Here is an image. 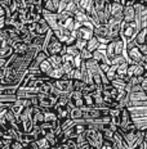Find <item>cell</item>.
<instances>
[{"label": "cell", "instance_id": "6da1fadb", "mask_svg": "<svg viewBox=\"0 0 147 149\" xmlns=\"http://www.w3.org/2000/svg\"><path fill=\"white\" fill-rule=\"evenodd\" d=\"M43 50L48 54V57H51V55H63V54H66V45L59 41L58 37L51 30L45 35V41H44Z\"/></svg>", "mask_w": 147, "mask_h": 149}, {"label": "cell", "instance_id": "7a4b0ae2", "mask_svg": "<svg viewBox=\"0 0 147 149\" xmlns=\"http://www.w3.org/2000/svg\"><path fill=\"white\" fill-rule=\"evenodd\" d=\"M106 55H107L108 61H112L115 57H117V55H124L125 53V44L124 41L121 40V37L119 36L116 39H112L110 41L106 44Z\"/></svg>", "mask_w": 147, "mask_h": 149}, {"label": "cell", "instance_id": "3957f363", "mask_svg": "<svg viewBox=\"0 0 147 149\" xmlns=\"http://www.w3.org/2000/svg\"><path fill=\"white\" fill-rule=\"evenodd\" d=\"M138 32H139V29H138V26H137L136 22H130V23L121 22L120 37L124 41V44H128V42L133 41Z\"/></svg>", "mask_w": 147, "mask_h": 149}, {"label": "cell", "instance_id": "277c9868", "mask_svg": "<svg viewBox=\"0 0 147 149\" xmlns=\"http://www.w3.org/2000/svg\"><path fill=\"white\" fill-rule=\"evenodd\" d=\"M84 136H85L87 141L90 145L92 149H102L103 148V135L99 130L96 129H87L84 131Z\"/></svg>", "mask_w": 147, "mask_h": 149}, {"label": "cell", "instance_id": "5b68a950", "mask_svg": "<svg viewBox=\"0 0 147 149\" xmlns=\"http://www.w3.org/2000/svg\"><path fill=\"white\" fill-rule=\"evenodd\" d=\"M136 10V19L134 22L137 23L139 30L147 29V4L145 3H136L133 5Z\"/></svg>", "mask_w": 147, "mask_h": 149}, {"label": "cell", "instance_id": "8992f818", "mask_svg": "<svg viewBox=\"0 0 147 149\" xmlns=\"http://www.w3.org/2000/svg\"><path fill=\"white\" fill-rule=\"evenodd\" d=\"M93 26L92 23H87V24H76V29L74 31V36L77 40H83V41H88L93 37Z\"/></svg>", "mask_w": 147, "mask_h": 149}, {"label": "cell", "instance_id": "52a82bcc", "mask_svg": "<svg viewBox=\"0 0 147 149\" xmlns=\"http://www.w3.org/2000/svg\"><path fill=\"white\" fill-rule=\"evenodd\" d=\"M93 36H96L102 45H106L111 40L110 35H108L107 24H98V26H94V29H93Z\"/></svg>", "mask_w": 147, "mask_h": 149}, {"label": "cell", "instance_id": "ba28073f", "mask_svg": "<svg viewBox=\"0 0 147 149\" xmlns=\"http://www.w3.org/2000/svg\"><path fill=\"white\" fill-rule=\"evenodd\" d=\"M67 99H68V107L71 108H83L84 107V97L81 91H76L72 90L71 93L67 94Z\"/></svg>", "mask_w": 147, "mask_h": 149}, {"label": "cell", "instance_id": "9c48e42d", "mask_svg": "<svg viewBox=\"0 0 147 149\" xmlns=\"http://www.w3.org/2000/svg\"><path fill=\"white\" fill-rule=\"evenodd\" d=\"M125 57H127L128 59V63H136V64H142L143 62V58H145V55L142 54V53L139 52L138 46H133V48L128 49L127 52H125Z\"/></svg>", "mask_w": 147, "mask_h": 149}, {"label": "cell", "instance_id": "30bf717a", "mask_svg": "<svg viewBox=\"0 0 147 149\" xmlns=\"http://www.w3.org/2000/svg\"><path fill=\"white\" fill-rule=\"evenodd\" d=\"M53 86L58 90L61 94H68L74 90L72 88V80H66V79H59V80H53L52 81Z\"/></svg>", "mask_w": 147, "mask_h": 149}, {"label": "cell", "instance_id": "8fae6325", "mask_svg": "<svg viewBox=\"0 0 147 149\" xmlns=\"http://www.w3.org/2000/svg\"><path fill=\"white\" fill-rule=\"evenodd\" d=\"M51 31V27H49L48 22L44 19V18H40L37 22L34 23V27H32V31H31V33L35 36H45L46 33Z\"/></svg>", "mask_w": 147, "mask_h": 149}, {"label": "cell", "instance_id": "7c38bea8", "mask_svg": "<svg viewBox=\"0 0 147 149\" xmlns=\"http://www.w3.org/2000/svg\"><path fill=\"white\" fill-rule=\"evenodd\" d=\"M108 29V35H110V39H116V37L120 36V30H121V22L120 21H116L114 18H110L108 22L106 23Z\"/></svg>", "mask_w": 147, "mask_h": 149}, {"label": "cell", "instance_id": "4fadbf2b", "mask_svg": "<svg viewBox=\"0 0 147 149\" xmlns=\"http://www.w3.org/2000/svg\"><path fill=\"white\" fill-rule=\"evenodd\" d=\"M62 71H63V73L66 74L68 72H71V71L75 68V57L70 54H63L62 55Z\"/></svg>", "mask_w": 147, "mask_h": 149}, {"label": "cell", "instance_id": "5bb4252c", "mask_svg": "<svg viewBox=\"0 0 147 149\" xmlns=\"http://www.w3.org/2000/svg\"><path fill=\"white\" fill-rule=\"evenodd\" d=\"M124 5L121 3H111V18L123 22Z\"/></svg>", "mask_w": 147, "mask_h": 149}, {"label": "cell", "instance_id": "9a60e30c", "mask_svg": "<svg viewBox=\"0 0 147 149\" xmlns=\"http://www.w3.org/2000/svg\"><path fill=\"white\" fill-rule=\"evenodd\" d=\"M143 73H145V68H143L142 64L128 63V70H127L128 77H130V76H143Z\"/></svg>", "mask_w": 147, "mask_h": 149}, {"label": "cell", "instance_id": "2e32d148", "mask_svg": "<svg viewBox=\"0 0 147 149\" xmlns=\"http://www.w3.org/2000/svg\"><path fill=\"white\" fill-rule=\"evenodd\" d=\"M59 1L61 0H45L43 4V10L49 12V13H58Z\"/></svg>", "mask_w": 147, "mask_h": 149}, {"label": "cell", "instance_id": "e0dca14e", "mask_svg": "<svg viewBox=\"0 0 147 149\" xmlns=\"http://www.w3.org/2000/svg\"><path fill=\"white\" fill-rule=\"evenodd\" d=\"M136 19V10L133 7H124V12H123V22L130 23L134 22Z\"/></svg>", "mask_w": 147, "mask_h": 149}, {"label": "cell", "instance_id": "ac0fdd59", "mask_svg": "<svg viewBox=\"0 0 147 149\" xmlns=\"http://www.w3.org/2000/svg\"><path fill=\"white\" fill-rule=\"evenodd\" d=\"M102 46V44L98 41V39H97L96 36H93L90 40H88L87 41V45H85V48L88 49V50L90 52V53H93V52H96L97 49H99Z\"/></svg>", "mask_w": 147, "mask_h": 149}, {"label": "cell", "instance_id": "d6986e66", "mask_svg": "<svg viewBox=\"0 0 147 149\" xmlns=\"http://www.w3.org/2000/svg\"><path fill=\"white\" fill-rule=\"evenodd\" d=\"M75 143H76V149H92L90 145L88 144V141H87L84 134L77 135L76 139H75Z\"/></svg>", "mask_w": 147, "mask_h": 149}, {"label": "cell", "instance_id": "ffe728a7", "mask_svg": "<svg viewBox=\"0 0 147 149\" xmlns=\"http://www.w3.org/2000/svg\"><path fill=\"white\" fill-rule=\"evenodd\" d=\"M127 70H128V62L120 64V66L117 67V70H116V79H121V80H124V81L127 82V80H128Z\"/></svg>", "mask_w": 147, "mask_h": 149}, {"label": "cell", "instance_id": "44dd1931", "mask_svg": "<svg viewBox=\"0 0 147 149\" xmlns=\"http://www.w3.org/2000/svg\"><path fill=\"white\" fill-rule=\"evenodd\" d=\"M39 70H40V72H41L43 74H45V76H48V74L51 73V71L53 70V66L51 64V62L48 61V58L39 64Z\"/></svg>", "mask_w": 147, "mask_h": 149}, {"label": "cell", "instance_id": "7402d4cb", "mask_svg": "<svg viewBox=\"0 0 147 149\" xmlns=\"http://www.w3.org/2000/svg\"><path fill=\"white\" fill-rule=\"evenodd\" d=\"M146 40H147V30H146V29L139 30V32L137 33L136 39H134V41H136V44H137V45L146 44Z\"/></svg>", "mask_w": 147, "mask_h": 149}, {"label": "cell", "instance_id": "603a6c76", "mask_svg": "<svg viewBox=\"0 0 147 149\" xmlns=\"http://www.w3.org/2000/svg\"><path fill=\"white\" fill-rule=\"evenodd\" d=\"M110 84L114 86L117 91H125V86H127V82L121 79H114L112 81H110Z\"/></svg>", "mask_w": 147, "mask_h": 149}, {"label": "cell", "instance_id": "cb8c5ba5", "mask_svg": "<svg viewBox=\"0 0 147 149\" xmlns=\"http://www.w3.org/2000/svg\"><path fill=\"white\" fill-rule=\"evenodd\" d=\"M48 61L51 62L53 68H61L62 66V55H51L48 57Z\"/></svg>", "mask_w": 147, "mask_h": 149}, {"label": "cell", "instance_id": "d4e9b609", "mask_svg": "<svg viewBox=\"0 0 147 149\" xmlns=\"http://www.w3.org/2000/svg\"><path fill=\"white\" fill-rule=\"evenodd\" d=\"M70 118L72 121L83 120V112H81V108H71L70 109Z\"/></svg>", "mask_w": 147, "mask_h": 149}, {"label": "cell", "instance_id": "484cf974", "mask_svg": "<svg viewBox=\"0 0 147 149\" xmlns=\"http://www.w3.org/2000/svg\"><path fill=\"white\" fill-rule=\"evenodd\" d=\"M142 80H143V76H130V77H128V80H127V85H129V86L141 85Z\"/></svg>", "mask_w": 147, "mask_h": 149}, {"label": "cell", "instance_id": "4316f807", "mask_svg": "<svg viewBox=\"0 0 147 149\" xmlns=\"http://www.w3.org/2000/svg\"><path fill=\"white\" fill-rule=\"evenodd\" d=\"M117 67L119 66H116V64H111L110 70L106 72V77H107L108 81H112L114 79H116V70H117Z\"/></svg>", "mask_w": 147, "mask_h": 149}, {"label": "cell", "instance_id": "83f0119b", "mask_svg": "<svg viewBox=\"0 0 147 149\" xmlns=\"http://www.w3.org/2000/svg\"><path fill=\"white\" fill-rule=\"evenodd\" d=\"M66 54H70L72 57H77V55H80V50L77 49V46L75 44L66 45Z\"/></svg>", "mask_w": 147, "mask_h": 149}, {"label": "cell", "instance_id": "f1b7e54d", "mask_svg": "<svg viewBox=\"0 0 147 149\" xmlns=\"http://www.w3.org/2000/svg\"><path fill=\"white\" fill-rule=\"evenodd\" d=\"M80 58H81V61H89L93 58V53H90L87 48H83L80 50Z\"/></svg>", "mask_w": 147, "mask_h": 149}, {"label": "cell", "instance_id": "f546056e", "mask_svg": "<svg viewBox=\"0 0 147 149\" xmlns=\"http://www.w3.org/2000/svg\"><path fill=\"white\" fill-rule=\"evenodd\" d=\"M125 62H128V59H127V57H125V55H117V57H115L114 59L110 62V63L111 64H116V66H120V64L125 63Z\"/></svg>", "mask_w": 147, "mask_h": 149}, {"label": "cell", "instance_id": "4dcf8cb0", "mask_svg": "<svg viewBox=\"0 0 147 149\" xmlns=\"http://www.w3.org/2000/svg\"><path fill=\"white\" fill-rule=\"evenodd\" d=\"M120 3L124 7H133L136 3H138V0H120Z\"/></svg>", "mask_w": 147, "mask_h": 149}, {"label": "cell", "instance_id": "1f68e13d", "mask_svg": "<svg viewBox=\"0 0 147 149\" xmlns=\"http://www.w3.org/2000/svg\"><path fill=\"white\" fill-rule=\"evenodd\" d=\"M9 4H11V0H0V5L5 9V14H8L9 12Z\"/></svg>", "mask_w": 147, "mask_h": 149}, {"label": "cell", "instance_id": "d6a6232c", "mask_svg": "<svg viewBox=\"0 0 147 149\" xmlns=\"http://www.w3.org/2000/svg\"><path fill=\"white\" fill-rule=\"evenodd\" d=\"M139 49V52L142 53L143 55H147V44H142V45H137Z\"/></svg>", "mask_w": 147, "mask_h": 149}, {"label": "cell", "instance_id": "836d02e7", "mask_svg": "<svg viewBox=\"0 0 147 149\" xmlns=\"http://www.w3.org/2000/svg\"><path fill=\"white\" fill-rule=\"evenodd\" d=\"M56 149H71V148H70V145H68L67 141H66V143H61V144H58L57 147H56Z\"/></svg>", "mask_w": 147, "mask_h": 149}, {"label": "cell", "instance_id": "e575fe53", "mask_svg": "<svg viewBox=\"0 0 147 149\" xmlns=\"http://www.w3.org/2000/svg\"><path fill=\"white\" fill-rule=\"evenodd\" d=\"M141 88H142L143 91L147 93V77H143L142 82H141Z\"/></svg>", "mask_w": 147, "mask_h": 149}, {"label": "cell", "instance_id": "d590c367", "mask_svg": "<svg viewBox=\"0 0 147 149\" xmlns=\"http://www.w3.org/2000/svg\"><path fill=\"white\" fill-rule=\"evenodd\" d=\"M7 62H8V58L0 57V68H4V66L7 64Z\"/></svg>", "mask_w": 147, "mask_h": 149}, {"label": "cell", "instance_id": "8d00e7d4", "mask_svg": "<svg viewBox=\"0 0 147 149\" xmlns=\"http://www.w3.org/2000/svg\"><path fill=\"white\" fill-rule=\"evenodd\" d=\"M143 140L147 143V130H146V131H143Z\"/></svg>", "mask_w": 147, "mask_h": 149}, {"label": "cell", "instance_id": "74e56055", "mask_svg": "<svg viewBox=\"0 0 147 149\" xmlns=\"http://www.w3.org/2000/svg\"><path fill=\"white\" fill-rule=\"evenodd\" d=\"M142 3H145V4H147V0H142Z\"/></svg>", "mask_w": 147, "mask_h": 149}]
</instances>
